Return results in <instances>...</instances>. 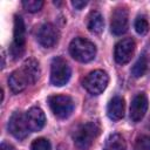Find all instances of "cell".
I'll use <instances>...</instances> for the list:
<instances>
[{"mask_svg":"<svg viewBox=\"0 0 150 150\" xmlns=\"http://www.w3.org/2000/svg\"><path fill=\"white\" fill-rule=\"evenodd\" d=\"M40 76V66L35 59H27L21 68L14 70L8 79V86L15 94L25 90L27 86L33 84Z\"/></svg>","mask_w":150,"mask_h":150,"instance_id":"1","label":"cell"},{"mask_svg":"<svg viewBox=\"0 0 150 150\" xmlns=\"http://www.w3.org/2000/svg\"><path fill=\"white\" fill-rule=\"evenodd\" d=\"M101 128L96 122H88L80 125L74 132V143L79 150H87L100 135Z\"/></svg>","mask_w":150,"mask_h":150,"instance_id":"2","label":"cell"},{"mask_svg":"<svg viewBox=\"0 0 150 150\" xmlns=\"http://www.w3.org/2000/svg\"><path fill=\"white\" fill-rule=\"evenodd\" d=\"M70 55L79 62H89L96 55L95 45L84 38H75L69 45Z\"/></svg>","mask_w":150,"mask_h":150,"instance_id":"3","label":"cell"},{"mask_svg":"<svg viewBox=\"0 0 150 150\" xmlns=\"http://www.w3.org/2000/svg\"><path fill=\"white\" fill-rule=\"evenodd\" d=\"M50 82L56 87L64 86L71 75L70 67L68 66L67 61L60 56L53 59L50 64Z\"/></svg>","mask_w":150,"mask_h":150,"instance_id":"4","label":"cell"},{"mask_svg":"<svg viewBox=\"0 0 150 150\" xmlns=\"http://www.w3.org/2000/svg\"><path fill=\"white\" fill-rule=\"evenodd\" d=\"M48 104L53 114L59 118H67L74 110V101L67 95H53L48 98Z\"/></svg>","mask_w":150,"mask_h":150,"instance_id":"5","label":"cell"},{"mask_svg":"<svg viewBox=\"0 0 150 150\" xmlns=\"http://www.w3.org/2000/svg\"><path fill=\"white\" fill-rule=\"evenodd\" d=\"M109 77L108 74L101 69L90 71L86 79L83 80V87L87 89L88 93L93 95H98L103 93V90L107 88Z\"/></svg>","mask_w":150,"mask_h":150,"instance_id":"6","label":"cell"},{"mask_svg":"<svg viewBox=\"0 0 150 150\" xmlns=\"http://www.w3.org/2000/svg\"><path fill=\"white\" fill-rule=\"evenodd\" d=\"M13 43L11 46V54L14 59H18L22 55L25 50V42H26V29L25 23L21 16H14V35H13Z\"/></svg>","mask_w":150,"mask_h":150,"instance_id":"7","label":"cell"},{"mask_svg":"<svg viewBox=\"0 0 150 150\" xmlns=\"http://www.w3.org/2000/svg\"><path fill=\"white\" fill-rule=\"evenodd\" d=\"M8 130L18 139L26 138L29 132V127H28V123L26 120V115H23L19 111L14 112L9 118Z\"/></svg>","mask_w":150,"mask_h":150,"instance_id":"8","label":"cell"},{"mask_svg":"<svg viewBox=\"0 0 150 150\" xmlns=\"http://www.w3.org/2000/svg\"><path fill=\"white\" fill-rule=\"evenodd\" d=\"M134 52H135V41L130 38L122 39L115 46V53H114L115 61L118 64H125L131 60Z\"/></svg>","mask_w":150,"mask_h":150,"instance_id":"9","label":"cell"},{"mask_svg":"<svg viewBox=\"0 0 150 150\" xmlns=\"http://www.w3.org/2000/svg\"><path fill=\"white\" fill-rule=\"evenodd\" d=\"M59 36L60 34L57 28L52 23H43L42 26H40L36 34L38 42L45 48H52L53 46H55L59 41Z\"/></svg>","mask_w":150,"mask_h":150,"instance_id":"10","label":"cell"},{"mask_svg":"<svg viewBox=\"0 0 150 150\" xmlns=\"http://www.w3.org/2000/svg\"><path fill=\"white\" fill-rule=\"evenodd\" d=\"M128 11L125 7H117L114 9L110 20V29L115 35H122L128 29Z\"/></svg>","mask_w":150,"mask_h":150,"instance_id":"11","label":"cell"},{"mask_svg":"<svg viewBox=\"0 0 150 150\" xmlns=\"http://www.w3.org/2000/svg\"><path fill=\"white\" fill-rule=\"evenodd\" d=\"M148 110V98L145 96V94L139 93L137 94L130 104V118L132 122H138L141 121L145 112Z\"/></svg>","mask_w":150,"mask_h":150,"instance_id":"12","label":"cell"},{"mask_svg":"<svg viewBox=\"0 0 150 150\" xmlns=\"http://www.w3.org/2000/svg\"><path fill=\"white\" fill-rule=\"evenodd\" d=\"M26 120H27L29 130H32V131L41 130L46 122L45 112L38 107H33L26 112Z\"/></svg>","mask_w":150,"mask_h":150,"instance_id":"13","label":"cell"},{"mask_svg":"<svg viewBox=\"0 0 150 150\" xmlns=\"http://www.w3.org/2000/svg\"><path fill=\"white\" fill-rule=\"evenodd\" d=\"M107 114L112 121L121 120L124 116V100L121 96H114L108 103Z\"/></svg>","mask_w":150,"mask_h":150,"instance_id":"14","label":"cell"},{"mask_svg":"<svg viewBox=\"0 0 150 150\" xmlns=\"http://www.w3.org/2000/svg\"><path fill=\"white\" fill-rule=\"evenodd\" d=\"M87 27L88 29L94 33V34H101L104 27V21H103V16L101 15L100 12L97 11H93L89 16H88V22H87Z\"/></svg>","mask_w":150,"mask_h":150,"instance_id":"15","label":"cell"},{"mask_svg":"<svg viewBox=\"0 0 150 150\" xmlns=\"http://www.w3.org/2000/svg\"><path fill=\"white\" fill-rule=\"evenodd\" d=\"M103 150H127V144L120 134H112L109 136Z\"/></svg>","mask_w":150,"mask_h":150,"instance_id":"16","label":"cell"},{"mask_svg":"<svg viewBox=\"0 0 150 150\" xmlns=\"http://www.w3.org/2000/svg\"><path fill=\"white\" fill-rule=\"evenodd\" d=\"M148 69V60L145 57V55H141L138 57V60L135 62V64L131 68V74L134 77H141L145 74Z\"/></svg>","mask_w":150,"mask_h":150,"instance_id":"17","label":"cell"},{"mask_svg":"<svg viewBox=\"0 0 150 150\" xmlns=\"http://www.w3.org/2000/svg\"><path fill=\"white\" fill-rule=\"evenodd\" d=\"M22 6L26 11H28L30 13H35V12H39L42 8L43 1L42 0H23Z\"/></svg>","mask_w":150,"mask_h":150,"instance_id":"18","label":"cell"},{"mask_svg":"<svg viewBox=\"0 0 150 150\" xmlns=\"http://www.w3.org/2000/svg\"><path fill=\"white\" fill-rule=\"evenodd\" d=\"M135 29L141 35H144V34L148 33V30H149V22L145 19V16H143V15L137 16V19L135 20Z\"/></svg>","mask_w":150,"mask_h":150,"instance_id":"19","label":"cell"},{"mask_svg":"<svg viewBox=\"0 0 150 150\" xmlns=\"http://www.w3.org/2000/svg\"><path fill=\"white\" fill-rule=\"evenodd\" d=\"M30 149L32 150H52V145L48 139L41 137V138H36L33 141Z\"/></svg>","mask_w":150,"mask_h":150,"instance_id":"20","label":"cell"},{"mask_svg":"<svg viewBox=\"0 0 150 150\" xmlns=\"http://www.w3.org/2000/svg\"><path fill=\"white\" fill-rule=\"evenodd\" d=\"M135 150H150V137L142 135L135 142Z\"/></svg>","mask_w":150,"mask_h":150,"instance_id":"21","label":"cell"},{"mask_svg":"<svg viewBox=\"0 0 150 150\" xmlns=\"http://www.w3.org/2000/svg\"><path fill=\"white\" fill-rule=\"evenodd\" d=\"M71 5H73L76 9H82V8L87 5V1H83V0H73V1H71Z\"/></svg>","mask_w":150,"mask_h":150,"instance_id":"22","label":"cell"},{"mask_svg":"<svg viewBox=\"0 0 150 150\" xmlns=\"http://www.w3.org/2000/svg\"><path fill=\"white\" fill-rule=\"evenodd\" d=\"M0 150H14V146L11 145L9 143L2 142V143H1V146H0Z\"/></svg>","mask_w":150,"mask_h":150,"instance_id":"23","label":"cell"}]
</instances>
